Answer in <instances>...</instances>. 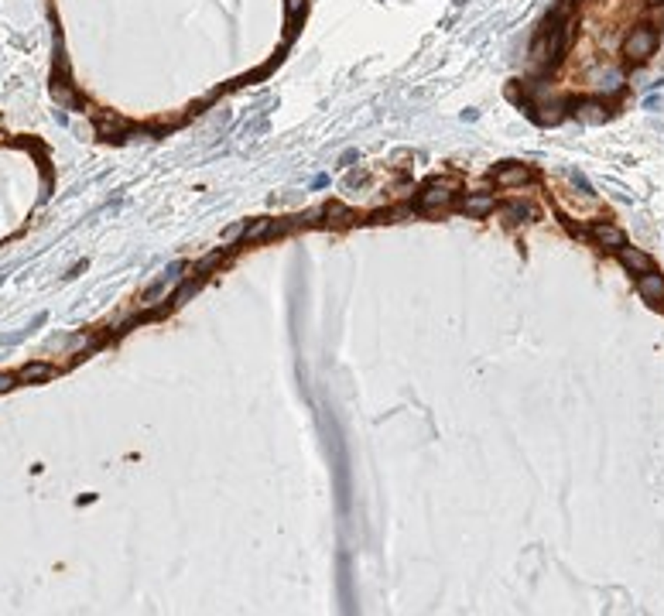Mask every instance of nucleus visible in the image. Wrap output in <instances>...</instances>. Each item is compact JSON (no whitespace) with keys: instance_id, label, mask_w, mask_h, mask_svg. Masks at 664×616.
Returning <instances> with one entry per match:
<instances>
[{"instance_id":"1","label":"nucleus","mask_w":664,"mask_h":616,"mask_svg":"<svg viewBox=\"0 0 664 616\" xmlns=\"http://www.w3.org/2000/svg\"><path fill=\"white\" fill-rule=\"evenodd\" d=\"M654 48H658V34L651 31V27H634L630 34H627V41H624V51L630 55V58H651L654 55Z\"/></svg>"},{"instance_id":"2","label":"nucleus","mask_w":664,"mask_h":616,"mask_svg":"<svg viewBox=\"0 0 664 616\" xmlns=\"http://www.w3.org/2000/svg\"><path fill=\"white\" fill-rule=\"evenodd\" d=\"M178 271H182V264H175V268H171V274H168V278H161V281H158V285H154L144 298H141V308H158V305H161V302L175 292V285H178Z\"/></svg>"},{"instance_id":"3","label":"nucleus","mask_w":664,"mask_h":616,"mask_svg":"<svg viewBox=\"0 0 664 616\" xmlns=\"http://www.w3.org/2000/svg\"><path fill=\"white\" fill-rule=\"evenodd\" d=\"M589 233H593L603 247H610V250H620V247L627 244L624 230H617V226H610V223H593V226H589Z\"/></svg>"},{"instance_id":"4","label":"nucleus","mask_w":664,"mask_h":616,"mask_svg":"<svg viewBox=\"0 0 664 616\" xmlns=\"http://www.w3.org/2000/svg\"><path fill=\"white\" fill-rule=\"evenodd\" d=\"M637 292H641V298H648V302H661L664 298V278L661 274H654V271L641 274V278H637Z\"/></svg>"},{"instance_id":"5","label":"nucleus","mask_w":664,"mask_h":616,"mask_svg":"<svg viewBox=\"0 0 664 616\" xmlns=\"http://www.w3.org/2000/svg\"><path fill=\"white\" fill-rule=\"evenodd\" d=\"M493 206H497V199H493L490 192H473V196L462 199V213H466V216H486Z\"/></svg>"},{"instance_id":"6","label":"nucleus","mask_w":664,"mask_h":616,"mask_svg":"<svg viewBox=\"0 0 664 616\" xmlns=\"http://www.w3.org/2000/svg\"><path fill=\"white\" fill-rule=\"evenodd\" d=\"M620 264H624V268H630V271H637V274H648V271L654 268V264H651V257H648L644 250H634V247H627V244L620 247Z\"/></svg>"},{"instance_id":"7","label":"nucleus","mask_w":664,"mask_h":616,"mask_svg":"<svg viewBox=\"0 0 664 616\" xmlns=\"http://www.w3.org/2000/svg\"><path fill=\"white\" fill-rule=\"evenodd\" d=\"M449 202H452V189H449V185H431V189H425L421 199H418L421 209H438V206H449Z\"/></svg>"},{"instance_id":"8","label":"nucleus","mask_w":664,"mask_h":616,"mask_svg":"<svg viewBox=\"0 0 664 616\" xmlns=\"http://www.w3.org/2000/svg\"><path fill=\"white\" fill-rule=\"evenodd\" d=\"M527 178H531V168H524V165H514V168H503V171H497V182H500L503 189L524 185Z\"/></svg>"},{"instance_id":"9","label":"nucleus","mask_w":664,"mask_h":616,"mask_svg":"<svg viewBox=\"0 0 664 616\" xmlns=\"http://www.w3.org/2000/svg\"><path fill=\"white\" fill-rule=\"evenodd\" d=\"M579 120H586V123H603L606 120V110L600 106V103H579Z\"/></svg>"},{"instance_id":"10","label":"nucleus","mask_w":664,"mask_h":616,"mask_svg":"<svg viewBox=\"0 0 664 616\" xmlns=\"http://www.w3.org/2000/svg\"><path fill=\"white\" fill-rule=\"evenodd\" d=\"M593 86H596L600 93H617V89L624 86V79H620V72H600Z\"/></svg>"},{"instance_id":"11","label":"nucleus","mask_w":664,"mask_h":616,"mask_svg":"<svg viewBox=\"0 0 664 616\" xmlns=\"http://www.w3.org/2000/svg\"><path fill=\"white\" fill-rule=\"evenodd\" d=\"M55 370L51 366H45V363H27L21 373H17V380H48Z\"/></svg>"},{"instance_id":"12","label":"nucleus","mask_w":664,"mask_h":616,"mask_svg":"<svg viewBox=\"0 0 664 616\" xmlns=\"http://www.w3.org/2000/svg\"><path fill=\"white\" fill-rule=\"evenodd\" d=\"M271 233V220H254V223H247V230H244V240L250 244V240H264Z\"/></svg>"},{"instance_id":"13","label":"nucleus","mask_w":664,"mask_h":616,"mask_svg":"<svg viewBox=\"0 0 664 616\" xmlns=\"http://www.w3.org/2000/svg\"><path fill=\"white\" fill-rule=\"evenodd\" d=\"M500 216H503L507 223H521V220H527V216H531V206L514 202V206H503V209H500Z\"/></svg>"},{"instance_id":"14","label":"nucleus","mask_w":664,"mask_h":616,"mask_svg":"<svg viewBox=\"0 0 664 616\" xmlns=\"http://www.w3.org/2000/svg\"><path fill=\"white\" fill-rule=\"evenodd\" d=\"M541 110H545V113L538 117L541 123H558V120H562V110H565V103H562V99H552V103H545Z\"/></svg>"},{"instance_id":"15","label":"nucleus","mask_w":664,"mask_h":616,"mask_svg":"<svg viewBox=\"0 0 664 616\" xmlns=\"http://www.w3.org/2000/svg\"><path fill=\"white\" fill-rule=\"evenodd\" d=\"M244 230H247V223H233V226H226V230H223V247L237 244V240L244 237Z\"/></svg>"},{"instance_id":"16","label":"nucleus","mask_w":664,"mask_h":616,"mask_svg":"<svg viewBox=\"0 0 664 616\" xmlns=\"http://www.w3.org/2000/svg\"><path fill=\"white\" fill-rule=\"evenodd\" d=\"M195 292H199V281H185V285H182V288L175 292V305H182V302H189V298H192Z\"/></svg>"},{"instance_id":"17","label":"nucleus","mask_w":664,"mask_h":616,"mask_svg":"<svg viewBox=\"0 0 664 616\" xmlns=\"http://www.w3.org/2000/svg\"><path fill=\"white\" fill-rule=\"evenodd\" d=\"M326 216H335L339 223H349V220H353V213H349L346 206H339V202H332V206H326Z\"/></svg>"},{"instance_id":"18","label":"nucleus","mask_w":664,"mask_h":616,"mask_svg":"<svg viewBox=\"0 0 664 616\" xmlns=\"http://www.w3.org/2000/svg\"><path fill=\"white\" fill-rule=\"evenodd\" d=\"M305 3H309V0H288V14H292V17H298V14L305 10Z\"/></svg>"},{"instance_id":"19","label":"nucleus","mask_w":664,"mask_h":616,"mask_svg":"<svg viewBox=\"0 0 664 616\" xmlns=\"http://www.w3.org/2000/svg\"><path fill=\"white\" fill-rule=\"evenodd\" d=\"M14 380H17V377H10V373H3V377H0V390H7V387H14Z\"/></svg>"},{"instance_id":"20","label":"nucleus","mask_w":664,"mask_h":616,"mask_svg":"<svg viewBox=\"0 0 664 616\" xmlns=\"http://www.w3.org/2000/svg\"><path fill=\"white\" fill-rule=\"evenodd\" d=\"M661 308H664V298H661Z\"/></svg>"}]
</instances>
